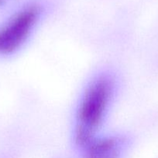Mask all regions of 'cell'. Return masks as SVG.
Segmentation results:
<instances>
[{
    "label": "cell",
    "instance_id": "obj_1",
    "mask_svg": "<svg viewBox=\"0 0 158 158\" xmlns=\"http://www.w3.org/2000/svg\"><path fill=\"white\" fill-rule=\"evenodd\" d=\"M112 83L107 77H99L92 81L84 94L77 114L75 138L84 148L92 139L102 124L112 94Z\"/></svg>",
    "mask_w": 158,
    "mask_h": 158
},
{
    "label": "cell",
    "instance_id": "obj_3",
    "mask_svg": "<svg viewBox=\"0 0 158 158\" xmlns=\"http://www.w3.org/2000/svg\"><path fill=\"white\" fill-rule=\"evenodd\" d=\"M83 149L84 158H118L120 142L115 137L94 138Z\"/></svg>",
    "mask_w": 158,
    "mask_h": 158
},
{
    "label": "cell",
    "instance_id": "obj_4",
    "mask_svg": "<svg viewBox=\"0 0 158 158\" xmlns=\"http://www.w3.org/2000/svg\"><path fill=\"white\" fill-rule=\"evenodd\" d=\"M6 0H0V6H1L3 2H6Z\"/></svg>",
    "mask_w": 158,
    "mask_h": 158
},
{
    "label": "cell",
    "instance_id": "obj_2",
    "mask_svg": "<svg viewBox=\"0 0 158 158\" xmlns=\"http://www.w3.org/2000/svg\"><path fill=\"white\" fill-rule=\"evenodd\" d=\"M43 2L26 1L0 28V54L12 53L26 42L44 13Z\"/></svg>",
    "mask_w": 158,
    "mask_h": 158
}]
</instances>
